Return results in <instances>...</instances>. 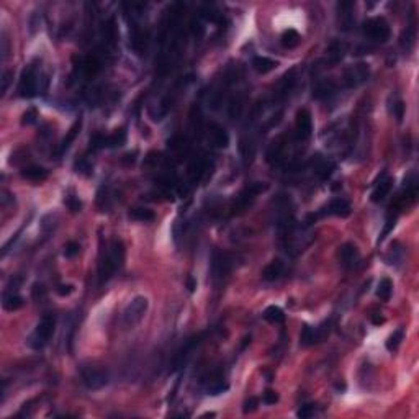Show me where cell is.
I'll list each match as a JSON object with an SVG mask.
<instances>
[{
	"mask_svg": "<svg viewBox=\"0 0 419 419\" xmlns=\"http://www.w3.org/2000/svg\"><path fill=\"white\" fill-rule=\"evenodd\" d=\"M54 328H56V318H54V316L53 314L43 316V319L38 323V326H36V329H35V333L31 334L30 341H28L30 347L43 349L46 344L49 342V339L53 337Z\"/></svg>",
	"mask_w": 419,
	"mask_h": 419,
	"instance_id": "1",
	"label": "cell"
},
{
	"mask_svg": "<svg viewBox=\"0 0 419 419\" xmlns=\"http://www.w3.org/2000/svg\"><path fill=\"white\" fill-rule=\"evenodd\" d=\"M147 306H149V301L146 296H134L131 301L126 305V308L123 311V321L128 328H133L136 326L139 321L144 318L147 311Z\"/></svg>",
	"mask_w": 419,
	"mask_h": 419,
	"instance_id": "2",
	"label": "cell"
},
{
	"mask_svg": "<svg viewBox=\"0 0 419 419\" xmlns=\"http://www.w3.org/2000/svg\"><path fill=\"white\" fill-rule=\"evenodd\" d=\"M81 380L88 390H100L108 385L110 377L106 374L105 369L88 365V367H84L81 370Z\"/></svg>",
	"mask_w": 419,
	"mask_h": 419,
	"instance_id": "3",
	"label": "cell"
},
{
	"mask_svg": "<svg viewBox=\"0 0 419 419\" xmlns=\"http://www.w3.org/2000/svg\"><path fill=\"white\" fill-rule=\"evenodd\" d=\"M364 33L367 38H370L372 41L385 43V41L390 38V25L386 23L385 18H381V17L369 18V20L364 23Z\"/></svg>",
	"mask_w": 419,
	"mask_h": 419,
	"instance_id": "4",
	"label": "cell"
},
{
	"mask_svg": "<svg viewBox=\"0 0 419 419\" xmlns=\"http://www.w3.org/2000/svg\"><path fill=\"white\" fill-rule=\"evenodd\" d=\"M38 92V77L33 67H26L21 72L20 82H18V94L23 99H31Z\"/></svg>",
	"mask_w": 419,
	"mask_h": 419,
	"instance_id": "5",
	"label": "cell"
},
{
	"mask_svg": "<svg viewBox=\"0 0 419 419\" xmlns=\"http://www.w3.org/2000/svg\"><path fill=\"white\" fill-rule=\"evenodd\" d=\"M369 77H370V67H369V64H364V63H358L356 66L347 67L346 72H344V81H346L347 87L360 85V84H364Z\"/></svg>",
	"mask_w": 419,
	"mask_h": 419,
	"instance_id": "6",
	"label": "cell"
},
{
	"mask_svg": "<svg viewBox=\"0 0 419 419\" xmlns=\"http://www.w3.org/2000/svg\"><path fill=\"white\" fill-rule=\"evenodd\" d=\"M296 138L305 141L311 136V131H313V120H311V113L308 108H301L298 110L296 113Z\"/></svg>",
	"mask_w": 419,
	"mask_h": 419,
	"instance_id": "7",
	"label": "cell"
},
{
	"mask_svg": "<svg viewBox=\"0 0 419 419\" xmlns=\"http://www.w3.org/2000/svg\"><path fill=\"white\" fill-rule=\"evenodd\" d=\"M339 260L346 269H354L360 260V254H358V249L354 244L347 243L339 248Z\"/></svg>",
	"mask_w": 419,
	"mask_h": 419,
	"instance_id": "8",
	"label": "cell"
},
{
	"mask_svg": "<svg viewBox=\"0 0 419 419\" xmlns=\"http://www.w3.org/2000/svg\"><path fill=\"white\" fill-rule=\"evenodd\" d=\"M210 138H211V141L216 147H226L230 144V134L218 123L210 125Z\"/></svg>",
	"mask_w": 419,
	"mask_h": 419,
	"instance_id": "9",
	"label": "cell"
},
{
	"mask_svg": "<svg viewBox=\"0 0 419 419\" xmlns=\"http://www.w3.org/2000/svg\"><path fill=\"white\" fill-rule=\"evenodd\" d=\"M326 213H328V215L346 218V216L351 215V205H349L347 200H344V198H334L333 202L326 207Z\"/></svg>",
	"mask_w": 419,
	"mask_h": 419,
	"instance_id": "10",
	"label": "cell"
},
{
	"mask_svg": "<svg viewBox=\"0 0 419 419\" xmlns=\"http://www.w3.org/2000/svg\"><path fill=\"white\" fill-rule=\"evenodd\" d=\"M311 164H313V169L316 172V175H318L321 180H328L329 177H331L333 170H334L333 162L326 161V159H323V157H319V156H316Z\"/></svg>",
	"mask_w": 419,
	"mask_h": 419,
	"instance_id": "11",
	"label": "cell"
},
{
	"mask_svg": "<svg viewBox=\"0 0 419 419\" xmlns=\"http://www.w3.org/2000/svg\"><path fill=\"white\" fill-rule=\"evenodd\" d=\"M390 190H392V179H388L386 175H383L378 180V184H377L375 190L372 192V202H375V203L383 202V200L388 197Z\"/></svg>",
	"mask_w": 419,
	"mask_h": 419,
	"instance_id": "12",
	"label": "cell"
},
{
	"mask_svg": "<svg viewBox=\"0 0 419 419\" xmlns=\"http://www.w3.org/2000/svg\"><path fill=\"white\" fill-rule=\"evenodd\" d=\"M283 152H285V144H283L282 138H278L267 149V154H265L267 156V162H271V164H278L283 157Z\"/></svg>",
	"mask_w": 419,
	"mask_h": 419,
	"instance_id": "13",
	"label": "cell"
},
{
	"mask_svg": "<svg viewBox=\"0 0 419 419\" xmlns=\"http://www.w3.org/2000/svg\"><path fill=\"white\" fill-rule=\"evenodd\" d=\"M278 66L277 61H273V59L267 58V56H255V58L252 59V67L257 71L259 74H267L273 71Z\"/></svg>",
	"mask_w": 419,
	"mask_h": 419,
	"instance_id": "14",
	"label": "cell"
},
{
	"mask_svg": "<svg viewBox=\"0 0 419 419\" xmlns=\"http://www.w3.org/2000/svg\"><path fill=\"white\" fill-rule=\"evenodd\" d=\"M282 273H283V262L275 259L262 271V277L265 278V280L273 282V280H278V278L282 277Z\"/></svg>",
	"mask_w": 419,
	"mask_h": 419,
	"instance_id": "15",
	"label": "cell"
},
{
	"mask_svg": "<svg viewBox=\"0 0 419 419\" xmlns=\"http://www.w3.org/2000/svg\"><path fill=\"white\" fill-rule=\"evenodd\" d=\"M198 344H200V336H195V337H192V339H189V341L182 346V349L179 351V354L175 356V365L185 364V360L189 358L190 352H192L193 349L198 346Z\"/></svg>",
	"mask_w": 419,
	"mask_h": 419,
	"instance_id": "16",
	"label": "cell"
},
{
	"mask_svg": "<svg viewBox=\"0 0 419 419\" xmlns=\"http://www.w3.org/2000/svg\"><path fill=\"white\" fill-rule=\"evenodd\" d=\"M21 177L26 180H31V182H41L48 177V172L43 167H38V166H31V167H25L21 170Z\"/></svg>",
	"mask_w": 419,
	"mask_h": 419,
	"instance_id": "17",
	"label": "cell"
},
{
	"mask_svg": "<svg viewBox=\"0 0 419 419\" xmlns=\"http://www.w3.org/2000/svg\"><path fill=\"white\" fill-rule=\"evenodd\" d=\"M321 339V331L319 328H311V326H305L303 331H301L300 342L303 346H313L314 342H318Z\"/></svg>",
	"mask_w": 419,
	"mask_h": 419,
	"instance_id": "18",
	"label": "cell"
},
{
	"mask_svg": "<svg viewBox=\"0 0 419 419\" xmlns=\"http://www.w3.org/2000/svg\"><path fill=\"white\" fill-rule=\"evenodd\" d=\"M100 66H102L100 59L94 54L84 58L82 63H81V69L87 74V76H95V74L100 71Z\"/></svg>",
	"mask_w": 419,
	"mask_h": 419,
	"instance_id": "19",
	"label": "cell"
},
{
	"mask_svg": "<svg viewBox=\"0 0 419 419\" xmlns=\"http://www.w3.org/2000/svg\"><path fill=\"white\" fill-rule=\"evenodd\" d=\"M334 92H336V84L333 81H324V82H319L318 85L314 87L313 97L314 99H326V97H331Z\"/></svg>",
	"mask_w": 419,
	"mask_h": 419,
	"instance_id": "20",
	"label": "cell"
},
{
	"mask_svg": "<svg viewBox=\"0 0 419 419\" xmlns=\"http://www.w3.org/2000/svg\"><path fill=\"white\" fill-rule=\"evenodd\" d=\"M146 38L147 35L144 33L143 30H139L138 26L133 28V33H131V44H133V49L136 51L138 54H143V51L146 49Z\"/></svg>",
	"mask_w": 419,
	"mask_h": 419,
	"instance_id": "21",
	"label": "cell"
},
{
	"mask_svg": "<svg viewBox=\"0 0 419 419\" xmlns=\"http://www.w3.org/2000/svg\"><path fill=\"white\" fill-rule=\"evenodd\" d=\"M2 306H3V310H7V311H17L23 306V298L20 295H17V293H13V292L5 293Z\"/></svg>",
	"mask_w": 419,
	"mask_h": 419,
	"instance_id": "22",
	"label": "cell"
},
{
	"mask_svg": "<svg viewBox=\"0 0 419 419\" xmlns=\"http://www.w3.org/2000/svg\"><path fill=\"white\" fill-rule=\"evenodd\" d=\"M392 292H393V283L390 278H381L378 282V287H377V296L380 298L381 301H388L392 298Z\"/></svg>",
	"mask_w": 419,
	"mask_h": 419,
	"instance_id": "23",
	"label": "cell"
},
{
	"mask_svg": "<svg viewBox=\"0 0 419 419\" xmlns=\"http://www.w3.org/2000/svg\"><path fill=\"white\" fill-rule=\"evenodd\" d=\"M81 126H82V120H77V122L72 125V128L69 129L67 134H66V138H64V139H63V143H61V147H59V149H61V152H63V151H66V149H67L69 146H71L72 143H74V139L77 138L79 131H81Z\"/></svg>",
	"mask_w": 419,
	"mask_h": 419,
	"instance_id": "24",
	"label": "cell"
},
{
	"mask_svg": "<svg viewBox=\"0 0 419 419\" xmlns=\"http://www.w3.org/2000/svg\"><path fill=\"white\" fill-rule=\"evenodd\" d=\"M301 41V36L300 33H298L296 30H293V28H290V30H285L282 35V44L285 46V48H295V46L300 43Z\"/></svg>",
	"mask_w": 419,
	"mask_h": 419,
	"instance_id": "25",
	"label": "cell"
},
{
	"mask_svg": "<svg viewBox=\"0 0 419 419\" xmlns=\"http://www.w3.org/2000/svg\"><path fill=\"white\" fill-rule=\"evenodd\" d=\"M264 318L267 321H271V323H283L285 314H283V311L278 308V306H269V308L264 311Z\"/></svg>",
	"mask_w": 419,
	"mask_h": 419,
	"instance_id": "26",
	"label": "cell"
},
{
	"mask_svg": "<svg viewBox=\"0 0 419 419\" xmlns=\"http://www.w3.org/2000/svg\"><path fill=\"white\" fill-rule=\"evenodd\" d=\"M125 141H126V133H125L123 129H116L113 134L106 136V144H108V147H120V146H123Z\"/></svg>",
	"mask_w": 419,
	"mask_h": 419,
	"instance_id": "27",
	"label": "cell"
},
{
	"mask_svg": "<svg viewBox=\"0 0 419 419\" xmlns=\"http://www.w3.org/2000/svg\"><path fill=\"white\" fill-rule=\"evenodd\" d=\"M403 337H404V331H403V329H401V328L397 329V331H395L392 336L386 339V349H388L390 352L397 351V349L399 347V344H401V341H403Z\"/></svg>",
	"mask_w": 419,
	"mask_h": 419,
	"instance_id": "28",
	"label": "cell"
},
{
	"mask_svg": "<svg viewBox=\"0 0 419 419\" xmlns=\"http://www.w3.org/2000/svg\"><path fill=\"white\" fill-rule=\"evenodd\" d=\"M129 216L133 220H138V221H152L154 220V213L147 208H134L129 211Z\"/></svg>",
	"mask_w": 419,
	"mask_h": 419,
	"instance_id": "29",
	"label": "cell"
},
{
	"mask_svg": "<svg viewBox=\"0 0 419 419\" xmlns=\"http://www.w3.org/2000/svg\"><path fill=\"white\" fill-rule=\"evenodd\" d=\"M104 38L108 44H115L116 41V28H115V20L110 18L108 21L104 25Z\"/></svg>",
	"mask_w": 419,
	"mask_h": 419,
	"instance_id": "30",
	"label": "cell"
},
{
	"mask_svg": "<svg viewBox=\"0 0 419 419\" xmlns=\"http://www.w3.org/2000/svg\"><path fill=\"white\" fill-rule=\"evenodd\" d=\"M243 108H244V102H243V97H234L230 104V116L232 120H237L243 113Z\"/></svg>",
	"mask_w": 419,
	"mask_h": 419,
	"instance_id": "31",
	"label": "cell"
},
{
	"mask_svg": "<svg viewBox=\"0 0 419 419\" xmlns=\"http://www.w3.org/2000/svg\"><path fill=\"white\" fill-rule=\"evenodd\" d=\"M226 390H228V383H225V381H223L221 378L213 380L211 383H210V386H208V393H210V395H213V397H216V395L225 393Z\"/></svg>",
	"mask_w": 419,
	"mask_h": 419,
	"instance_id": "32",
	"label": "cell"
},
{
	"mask_svg": "<svg viewBox=\"0 0 419 419\" xmlns=\"http://www.w3.org/2000/svg\"><path fill=\"white\" fill-rule=\"evenodd\" d=\"M344 51H346V46L341 44V43H334L331 48H329V56H331L333 63L341 61L342 56H344Z\"/></svg>",
	"mask_w": 419,
	"mask_h": 419,
	"instance_id": "33",
	"label": "cell"
},
{
	"mask_svg": "<svg viewBox=\"0 0 419 419\" xmlns=\"http://www.w3.org/2000/svg\"><path fill=\"white\" fill-rule=\"evenodd\" d=\"M105 146H108V144H106V136H104V134H95V136L90 139L92 149H102Z\"/></svg>",
	"mask_w": 419,
	"mask_h": 419,
	"instance_id": "34",
	"label": "cell"
},
{
	"mask_svg": "<svg viewBox=\"0 0 419 419\" xmlns=\"http://www.w3.org/2000/svg\"><path fill=\"white\" fill-rule=\"evenodd\" d=\"M76 172H79V174H84V175H90L92 174V166L88 164L85 159H81L76 164Z\"/></svg>",
	"mask_w": 419,
	"mask_h": 419,
	"instance_id": "35",
	"label": "cell"
},
{
	"mask_svg": "<svg viewBox=\"0 0 419 419\" xmlns=\"http://www.w3.org/2000/svg\"><path fill=\"white\" fill-rule=\"evenodd\" d=\"M79 251H81V246L77 243H69L66 246V249H64V255H66V257H74V255L79 254Z\"/></svg>",
	"mask_w": 419,
	"mask_h": 419,
	"instance_id": "36",
	"label": "cell"
},
{
	"mask_svg": "<svg viewBox=\"0 0 419 419\" xmlns=\"http://www.w3.org/2000/svg\"><path fill=\"white\" fill-rule=\"evenodd\" d=\"M298 418L301 419H306V418H311L314 414V409L311 404H305V406H301V409H298Z\"/></svg>",
	"mask_w": 419,
	"mask_h": 419,
	"instance_id": "37",
	"label": "cell"
},
{
	"mask_svg": "<svg viewBox=\"0 0 419 419\" xmlns=\"http://www.w3.org/2000/svg\"><path fill=\"white\" fill-rule=\"evenodd\" d=\"M264 403L265 404H275L278 401V395L277 392H273V390H267V392L264 393Z\"/></svg>",
	"mask_w": 419,
	"mask_h": 419,
	"instance_id": "38",
	"label": "cell"
},
{
	"mask_svg": "<svg viewBox=\"0 0 419 419\" xmlns=\"http://www.w3.org/2000/svg\"><path fill=\"white\" fill-rule=\"evenodd\" d=\"M35 120H36V110H35V108H30L28 111H25V113H23L21 123H23V125H31V123H35Z\"/></svg>",
	"mask_w": 419,
	"mask_h": 419,
	"instance_id": "39",
	"label": "cell"
},
{
	"mask_svg": "<svg viewBox=\"0 0 419 419\" xmlns=\"http://www.w3.org/2000/svg\"><path fill=\"white\" fill-rule=\"evenodd\" d=\"M403 111H404L403 102H397V104L393 105V115H395V118H397L398 122H401V120H403Z\"/></svg>",
	"mask_w": 419,
	"mask_h": 419,
	"instance_id": "40",
	"label": "cell"
},
{
	"mask_svg": "<svg viewBox=\"0 0 419 419\" xmlns=\"http://www.w3.org/2000/svg\"><path fill=\"white\" fill-rule=\"evenodd\" d=\"M257 404H259V401L255 398H249L248 401L244 403V413H252V411H255V409H257Z\"/></svg>",
	"mask_w": 419,
	"mask_h": 419,
	"instance_id": "41",
	"label": "cell"
},
{
	"mask_svg": "<svg viewBox=\"0 0 419 419\" xmlns=\"http://www.w3.org/2000/svg\"><path fill=\"white\" fill-rule=\"evenodd\" d=\"M395 223H397V218H393V220H388V221H386V226H385L383 232H381V236H380V241H383L385 237H386V234H388V232L393 230V228H395Z\"/></svg>",
	"mask_w": 419,
	"mask_h": 419,
	"instance_id": "42",
	"label": "cell"
},
{
	"mask_svg": "<svg viewBox=\"0 0 419 419\" xmlns=\"http://www.w3.org/2000/svg\"><path fill=\"white\" fill-rule=\"evenodd\" d=\"M67 207L72 210V211H81V208H82V203L79 202L77 198H74V197H71L67 200Z\"/></svg>",
	"mask_w": 419,
	"mask_h": 419,
	"instance_id": "43",
	"label": "cell"
},
{
	"mask_svg": "<svg viewBox=\"0 0 419 419\" xmlns=\"http://www.w3.org/2000/svg\"><path fill=\"white\" fill-rule=\"evenodd\" d=\"M72 292H74V287H72V285H59V287H58V295H61V296L71 295Z\"/></svg>",
	"mask_w": 419,
	"mask_h": 419,
	"instance_id": "44",
	"label": "cell"
},
{
	"mask_svg": "<svg viewBox=\"0 0 419 419\" xmlns=\"http://www.w3.org/2000/svg\"><path fill=\"white\" fill-rule=\"evenodd\" d=\"M8 82H10V72H3L2 74V92L5 94L7 92V87H8Z\"/></svg>",
	"mask_w": 419,
	"mask_h": 419,
	"instance_id": "45",
	"label": "cell"
},
{
	"mask_svg": "<svg viewBox=\"0 0 419 419\" xmlns=\"http://www.w3.org/2000/svg\"><path fill=\"white\" fill-rule=\"evenodd\" d=\"M187 287H189L190 292H193L195 288H197V282H195L193 278H189V280H187Z\"/></svg>",
	"mask_w": 419,
	"mask_h": 419,
	"instance_id": "46",
	"label": "cell"
},
{
	"mask_svg": "<svg viewBox=\"0 0 419 419\" xmlns=\"http://www.w3.org/2000/svg\"><path fill=\"white\" fill-rule=\"evenodd\" d=\"M372 321H374V324H381V323H383V318H381V316H380V318H378V316H372Z\"/></svg>",
	"mask_w": 419,
	"mask_h": 419,
	"instance_id": "47",
	"label": "cell"
}]
</instances>
